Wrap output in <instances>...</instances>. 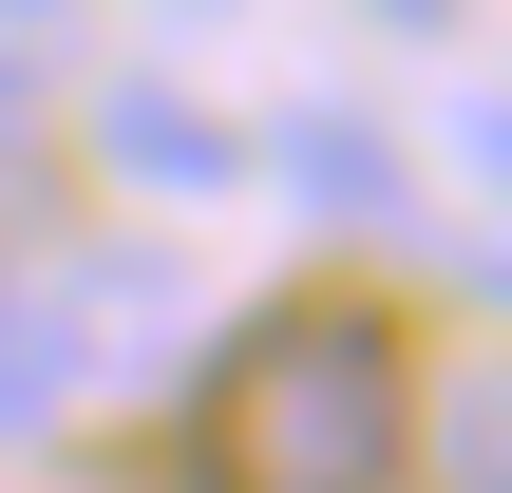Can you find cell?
<instances>
[{
  "label": "cell",
  "instance_id": "obj_6",
  "mask_svg": "<svg viewBox=\"0 0 512 493\" xmlns=\"http://www.w3.org/2000/svg\"><path fill=\"white\" fill-rule=\"evenodd\" d=\"M380 19H399V38H437V19H456V0H380Z\"/></svg>",
  "mask_w": 512,
  "mask_h": 493
},
{
  "label": "cell",
  "instance_id": "obj_7",
  "mask_svg": "<svg viewBox=\"0 0 512 493\" xmlns=\"http://www.w3.org/2000/svg\"><path fill=\"white\" fill-rule=\"evenodd\" d=\"M152 19H228V0H152Z\"/></svg>",
  "mask_w": 512,
  "mask_h": 493
},
{
  "label": "cell",
  "instance_id": "obj_1",
  "mask_svg": "<svg viewBox=\"0 0 512 493\" xmlns=\"http://www.w3.org/2000/svg\"><path fill=\"white\" fill-rule=\"evenodd\" d=\"M209 456L228 493H380L418 456V342L380 304H266L209 361Z\"/></svg>",
  "mask_w": 512,
  "mask_h": 493
},
{
  "label": "cell",
  "instance_id": "obj_5",
  "mask_svg": "<svg viewBox=\"0 0 512 493\" xmlns=\"http://www.w3.org/2000/svg\"><path fill=\"white\" fill-rule=\"evenodd\" d=\"M57 19H76V0H0V76H38V57H57Z\"/></svg>",
  "mask_w": 512,
  "mask_h": 493
},
{
  "label": "cell",
  "instance_id": "obj_4",
  "mask_svg": "<svg viewBox=\"0 0 512 493\" xmlns=\"http://www.w3.org/2000/svg\"><path fill=\"white\" fill-rule=\"evenodd\" d=\"M266 171H285L304 209H399V152H380L361 114H285V133H266Z\"/></svg>",
  "mask_w": 512,
  "mask_h": 493
},
{
  "label": "cell",
  "instance_id": "obj_2",
  "mask_svg": "<svg viewBox=\"0 0 512 493\" xmlns=\"http://www.w3.org/2000/svg\"><path fill=\"white\" fill-rule=\"evenodd\" d=\"M171 304V266L133 247H95V266H57V247H19L0 266V437H57L76 399H95V361H114V323H152Z\"/></svg>",
  "mask_w": 512,
  "mask_h": 493
},
{
  "label": "cell",
  "instance_id": "obj_3",
  "mask_svg": "<svg viewBox=\"0 0 512 493\" xmlns=\"http://www.w3.org/2000/svg\"><path fill=\"white\" fill-rule=\"evenodd\" d=\"M95 152H114L133 190H228V171H247V152H228V133H209V114H190L171 76H133V95L95 114Z\"/></svg>",
  "mask_w": 512,
  "mask_h": 493
}]
</instances>
